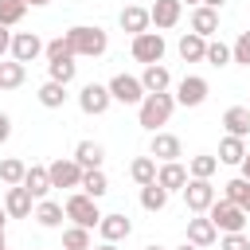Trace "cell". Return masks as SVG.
Instances as JSON below:
<instances>
[{
  "mask_svg": "<svg viewBox=\"0 0 250 250\" xmlns=\"http://www.w3.org/2000/svg\"><path fill=\"white\" fill-rule=\"evenodd\" d=\"M4 223H8V211H4V207H0V230H4Z\"/></svg>",
  "mask_w": 250,
  "mask_h": 250,
  "instance_id": "c3c4849f",
  "label": "cell"
},
{
  "mask_svg": "<svg viewBox=\"0 0 250 250\" xmlns=\"http://www.w3.org/2000/svg\"><path fill=\"white\" fill-rule=\"evenodd\" d=\"M43 51H47V43H43L35 31H16V35H12V59H16V62L27 66V62H35Z\"/></svg>",
  "mask_w": 250,
  "mask_h": 250,
  "instance_id": "30bf717a",
  "label": "cell"
},
{
  "mask_svg": "<svg viewBox=\"0 0 250 250\" xmlns=\"http://www.w3.org/2000/svg\"><path fill=\"white\" fill-rule=\"evenodd\" d=\"M203 62H211V66H227L230 62V47L223 43V39H207V59Z\"/></svg>",
  "mask_w": 250,
  "mask_h": 250,
  "instance_id": "74e56055",
  "label": "cell"
},
{
  "mask_svg": "<svg viewBox=\"0 0 250 250\" xmlns=\"http://www.w3.org/2000/svg\"><path fill=\"white\" fill-rule=\"evenodd\" d=\"M238 168H242V180H250V152H246V160H242Z\"/></svg>",
  "mask_w": 250,
  "mask_h": 250,
  "instance_id": "ee69618b",
  "label": "cell"
},
{
  "mask_svg": "<svg viewBox=\"0 0 250 250\" xmlns=\"http://www.w3.org/2000/svg\"><path fill=\"white\" fill-rule=\"evenodd\" d=\"M156 172H160V164L152 160V156H137L133 164H129V176H133V184H156Z\"/></svg>",
  "mask_w": 250,
  "mask_h": 250,
  "instance_id": "4dcf8cb0",
  "label": "cell"
},
{
  "mask_svg": "<svg viewBox=\"0 0 250 250\" xmlns=\"http://www.w3.org/2000/svg\"><path fill=\"white\" fill-rule=\"evenodd\" d=\"M23 78H27V66L23 62H16V59L0 62V90H20Z\"/></svg>",
  "mask_w": 250,
  "mask_h": 250,
  "instance_id": "1f68e13d",
  "label": "cell"
},
{
  "mask_svg": "<svg viewBox=\"0 0 250 250\" xmlns=\"http://www.w3.org/2000/svg\"><path fill=\"white\" fill-rule=\"evenodd\" d=\"M141 207H145V211H164V207H168V191H164L160 184H145V188H141Z\"/></svg>",
  "mask_w": 250,
  "mask_h": 250,
  "instance_id": "836d02e7",
  "label": "cell"
},
{
  "mask_svg": "<svg viewBox=\"0 0 250 250\" xmlns=\"http://www.w3.org/2000/svg\"><path fill=\"white\" fill-rule=\"evenodd\" d=\"M74 70H78V62H74V59L47 62V74H51V82H62V86H70V82H74Z\"/></svg>",
  "mask_w": 250,
  "mask_h": 250,
  "instance_id": "8d00e7d4",
  "label": "cell"
},
{
  "mask_svg": "<svg viewBox=\"0 0 250 250\" xmlns=\"http://www.w3.org/2000/svg\"><path fill=\"white\" fill-rule=\"evenodd\" d=\"M62 211H66V219H70L74 227H86V230H94V227L102 223L98 199H90L86 191H70V195H66V203H62Z\"/></svg>",
  "mask_w": 250,
  "mask_h": 250,
  "instance_id": "3957f363",
  "label": "cell"
},
{
  "mask_svg": "<svg viewBox=\"0 0 250 250\" xmlns=\"http://www.w3.org/2000/svg\"><path fill=\"white\" fill-rule=\"evenodd\" d=\"M191 31H195L199 39H215V31H219V12L207 8V4L191 8Z\"/></svg>",
  "mask_w": 250,
  "mask_h": 250,
  "instance_id": "d6986e66",
  "label": "cell"
},
{
  "mask_svg": "<svg viewBox=\"0 0 250 250\" xmlns=\"http://www.w3.org/2000/svg\"><path fill=\"white\" fill-rule=\"evenodd\" d=\"M176 250H199V246H191V242H184V246H176Z\"/></svg>",
  "mask_w": 250,
  "mask_h": 250,
  "instance_id": "f907efd6",
  "label": "cell"
},
{
  "mask_svg": "<svg viewBox=\"0 0 250 250\" xmlns=\"http://www.w3.org/2000/svg\"><path fill=\"white\" fill-rule=\"evenodd\" d=\"M188 180H191V176H188V168H184L180 160L160 164V172H156V184H160L168 195H172V191H184V188H188Z\"/></svg>",
  "mask_w": 250,
  "mask_h": 250,
  "instance_id": "ac0fdd59",
  "label": "cell"
},
{
  "mask_svg": "<svg viewBox=\"0 0 250 250\" xmlns=\"http://www.w3.org/2000/svg\"><path fill=\"white\" fill-rule=\"evenodd\" d=\"M23 176H27V164H23L20 156H4V160H0V180H4L8 188H20Z\"/></svg>",
  "mask_w": 250,
  "mask_h": 250,
  "instance_id": "d6a6232c",
  "label": "cell"
},
{
  "mask_svg": "<svg viewBox=\"0 0 250 250\" xmlns=\"http://www.w3.org/2000/svg\"><path fill=\"white\" fill-rule=\"evenodd\" d=\"M203 4H207V8H215V12H219V8H223V4H227V0H203Z\"/></svg>",
  "mask_w": 250,
  "mask_h": 250,
  "instance_id": "f6af8a7d",
  "label": "cell"
},
{
  "mask_svg": "<svg viewBox=\"0 0 250 250\" xmlns=\"http://www.w3.org/2000/svg\"><path fill=\"white\" fill-rule=\"evenodd\" d=\"M105 86H109V98H113V102H121V105H141V102L148 98V94H145V86H141V78H137V74H125V70H121V74H113Z\"/></svg>",
  "mask_w": 250,
  "mask_h": 250,
  "instance_id": "5b68a950",
  "label": "cell"
},
{
  "mask_svg": "<svg viewBox=\"0 0 250 250\" xmlns=\"http://www.w3.org/2000/svg\"><path fill=\"white\" fill-rule=\"evenodd\" d=\"M215 172H219V156H211V152H199V156L188 160V176L191 180H211Z\"/></svg>",
  "mask_w": 250,
  "mask_h": 250,
  "instance_id": "f546056e",
  "label": "cell"
},
{
  "mask_svg": "<svg viewBox=\"0 0 250 250\" xmlns=\"http://www.w3.org/2000/svg\"><path fill=\"white\" fill-rule=\"evenodd\" d=\"M148 156L152 160H160V164H172V160H180L184 156V145H180V137L176 133H152V141H148Z\"/></svg>",
  "mask_w": 250,
  "mask_h": 250,
  "instance_id": "7c38bea8",
  "label": "cell"
},
{
  "mask_svg": "<svg viewBox=\"0 0 250 250\" xmlns=\"http://www.w3.org/2000/svg\"><path fill=\"white\" fill-rule=\"evenodd\" d=\"M109 86H102V82H86L82 90H78V109L86 113V117H102L105 109H109Z\"/></svg>",
  "mask_w": 250,
  "mask_h": 250,
  "instance_id": "8992f818",
  "label": "cell"
},
{
  "mask_svg": "<svg viewBox=\"0 0 250 250\" xmlns=\"http://www.w3.org/2000/svg\"><path fill=\"white\" fill-rule=\"evenodd\" d=\"M148 16H152V27H156V31H168V27L180 23L184 4H180V0H156V4L148 8Z\"/></svg>",
  "mask_w": 250,
  "mask_h": 250,
  "instance_id": "2e32d148",
  "label": "cell"
},
{
  "mask_svg": "<svg viewBox=\"0 0 250 250\" xmlns=\"http://www.w3.org/2000/svg\"><path fill=\"white\" fill-rule=\"evenodd\" d=\"M90 246H94V242H90V230H86V227H74V223H70V227L62 230V250H90Z\"/></svg>",
  "mask_w": 250,
  "mask_h": 250,
  "instance_id": "e575fe53",
  "label": "cell"
},
{
  "mask_svg": "<svg viewBox=\"0 0 250 250\" xmlns=\"http://www.w3.org/2000/svg\"><path fill=\"white\" fill-rule=\"evenodd\" d=\"M246 152H250V148H246L242 137H230V133H227V137L219 141V164H242Z\"/></svg>",
  "mask_w": 250,
  "mask_h": 250,
  "instance_id": "cb8c5ba5",
  "label": "cell"
},
{
  "mask_svg": "<svg viewBox=\"0 0 250 250\" xmlns=\"http://www.w3.org/2000/svg\"><path fill=\"white\" fill-rule=\"evenodd\" d=\"M23 188H27L35 199H47V191H51V172H47V164H31L27 176H23Z\"/></svg>",
  "mask_w": 250,
  "mask_h": 250,
  "instance_id": "7402d4cb",
  "label": "cell"
},
{
  "mask_svg": "<svg viewBox=\"0 0 250 250\" xmlns=\"http://www.w3.org/2000/svg\"><path fill=\"white\" fill-rule=\"evenodd\" d=\"M172 109H176V94H148V98L137 105V121H141V129H148V133H160V125H168Z\"/></svg>",
  "mask_w": 250,
  "mask_h": 250,
  "instance_id": "7a4b0ae2",
  "label": "cell"
},
{
  "mask_svg": "<svg viewBox=\"0 0 250 250\" xmlns=\"http://www.w3.org/2000/svg\"><path fill=\"white\" fill-rule=\"evenodd\" d=\"M35 195L20 184V188H8V195H4V211H8V219H31L35 215Z\"/></svg>",
  "mask_w": 250,
  "mask_h": 250,
  "instance_id": "4fadbf2b",
  "label": "cell"
},
{
  "mask_svg": "<svg viewBox=\"0 0 250 250\" xmlns=\"http://www.w3.org/2000/svg\"><path fill=\"white\" fill-rule=\"evenodd\" d=\"M145 250H168V246H160V242H148V246H145Z\"/></svg>",
  "mask_w": 250,
  "mask_h": 250,
  "instance_id": "681fc988",
  "label": "cell"
},
{
  "mask_svg": "<svg viewBox=\"0 0 250 250\" xmlns=\"http://www.w3.org/2000/svg\"><path fill=\"white\" fill-rule=\"evenodd\" d=\"M207 78H199V74H184L180 82H176V105H203L207 102Z\"/></svg>",
  "mask_w": 250,
  "mask_h": 250,
  "instance_id": "8fae6325",
  "label": "cell"
},
{
  "mask_svg": "<svg viewBox=\"0 0 250 250\" xmlns=\"http://www.w3.org/2000/svg\"><path fill=\"white\" fill-rule=\"evenodd\" d=\"M230 62L250 66V31H242V35L234 39V47H230Z\"/></svg>",
  "mask_w": 250,
  "mask_h": 250,
  "instance_id": "ab89813d",
  "label": "cell"
},
{
  "mask_svg": "<svg viewBox=\"0 0 250 250\" xmlns=\"http://www.w3.org/2000/svg\"><path fill=\"white\" fill-rule=\"evenodd\" d=\"M0 250H8V246H0Z\"/></svg>",
  "mask_w": 250,
  "mask_h": 250,
  "instance_id": "db71d44e",
  "label": "cell"
},
{
  "mask_svg": "<svg viewBox=\"0 0 250 250\" xmlns=\"http://www.w3.org/2000/svg\"><path fill=\"white\" fill-rule=\"evenodd\" d=\"M78 191H86L90 199H102V195L109 191V176H105L102 168H86V172H82V188H78Z\"/></svg>",
  "mask_w": 250,
  "mask_h": 250,
  "instance_id": "4316f807",
  "label": "cell"
},
{
  "mask_svg": "<svg viewBox=\"0 0 250 250\" xmlns=\"http://www.w3.org/2000/svg\"><path fill=\"white\" fill-rule=\"evenodd\" d=\"M223 125H227L230 137H242V141H246V133H250V109H246V105H230V109L223 113Z\"/></svg>",
  "mask_w": 250,
  "mask_h": 250,
  "instance_id": "d4e9b609",
  "label": "cell"
},
{
  "mask_svg": "<svg viewBox=\"0 0 250 250\" xmlns=\"http://www.w3.org/2000/svg\"><path fill=\"white\" fill-rule=\"evenodd\" d=\"M117 23H121V31H129V35L137 39V35H145V31L152 27V16H148V8H141V4H125L121 16H117Z\"/></svg>",
  "mask_w": 250,
  "mask_h": 250,
  "instance_id": "5bb4252c",
  "label": "cell"
},
{
  "mask_svg": "<svg viewBox=\"0 0 250 250\" xmlns=\"http://www.w3.org/2000/svg\"><path fill=\"white\" fill-rule=\"evenodd\" d=\"M35 98H39V105H43V109H62V102H66V86L47 78V82L39 86V94H35Z\"/></svg>",
  "mask_w": 250,
  "mask_h": 250,
  "instance_id": "f1b7e54d",
  "label": "cell"
},
{
  "mask_svg": "<svg viewBox=\"0 0 250 250\" xmlns=\"http://www.w3.org/2000/svg\"><path fill=\"white\" fill-rule=\"evenodd\" d=\"M188 242L199 246V250H207V246L219 242V227H215L207 215H195V219H188Z\"/></svg>",
  "mask_w": 250,
  "mask_h": 250,
  "instance_id": "9a60e30c",
  "label": "cell"
},
{
  "mask_svg": "<svg viewBox=\"0 0 250 250\" xmlns=\"http://www.w3.org/2000/svg\"><path fill=\"white\" fill-rule=\"evenodd\" d=\"M215 199H219V195H215V184H211V180H188V188H184V203H188L191 215H207Z\"/></svg>",
  "mask_w": 250,
  "mask_h": 250,
  "instance_id": "ba28073f",
  "label": "cell"
},
{
  "mask_svg": "<svg viewBox=\"0 0 250 250\" xmlns=\"http://www.w3.org/2000/svg\"><path fill=\"white\" fill-rule=\"evenodd\" d=\"M8 137H12V117H8V113H0V145H4Z\"/></svg>",
  "mask_w": 250,
  "mask_h": 250,
  "instance_id": "7bdbcfd3",
  "label": "cell"
},
{
  "mask_svg": "<svg viewBox=\"0 0 250 250\" xmlns=\"http://www.w3.org/2000/svg\"><path fill=\"white\" fill-rule=\"evenodd\" d=\"M4 55H12V31L8 27H0V59Z\"/></svg>",
  "mask_w": 250,
  "mask_h": 250,
  "instance_id": "b9f144b4",
  "label": "cell"
},
{
  "mask_svg": "<svg viewBox=\"0 0 250 250\" xmlns=\"http://www.w3.org/2000/svg\"><path fill=\"white\" fill-rule=\"evenodd\" d=\"M246 109H250V105H246Z\"/></svg>",
  "mask_w": 250,
  "mask_h": 250,
  "instance_id": "11a10c76",
  "label": "cell"
},
{
  "mask_svg": "<svg viewBox=\"0 0 250 250\" xmlns=\"http://www.w3.org/2000/svg\"><path fill=\"white\" fill-rule=\"evenodd\" d=\"M27 8H43V4H51V0H23Z\"/></svg>",
  "mask_w": 250,
  "mask_h": 250,
  "instance_id": "bcb514c9",
  "label": "cell"
},
{
  "mask_svg": "<svg viewBox=\"0 0 250 250\" xmlns=\"http://www.w3.org/2000/svg\"><path fill=\"white\" fill-rule=\"evenodd\" d=\"M74 160H78L82 168H102L105 148H102L98 141H78V145H74Z\"/></svg>",
  "mask_w": 250,
  "mask_h": 250,
  "instance_id": "484cf974",
  "label": "cell"
},
{
  "mask_svg": "<svg viewBox=\"0 0 250 250\" xmlns=\"http://www.w3.org/2000/svg\"><path fill=\"white\" fill-rule=\"evenodd\" d=\"M176 51H180L184 62H203V59H207V39H199L195 31H188V35H180Z\"/></svg>",
  "mask_w": 250,
  "mask_h": 250,
  "instance_id": "44dd1931",
  "label": "cell"
},
{
  "mask_svg": "<svg viewBox=\"0 0 250 250\" xmlns=\"http://www.w3.org/2000/svg\"><path fill=\"white\" fill-rule=\"evenodd\" d=\"M0 246H4V230H0Z\"/></svg>",
  "mask_w": 250,
  "mask_h": 250,
  "instance_id": "f5cc1de1",
  "label": "cell"
},
{
  "mask_svg": "<svg viewBox=\"0 0 250 250\" xmlns=\"http://www.w3.org/2000/svg\"><path fill=\"white\" fill-rule=\"evenodd\" d=\"M207 219L219 227V234H242L246 230V211L238 203H230V199H215L211 211H207Z\"/></svg>",
  "mask_w": 250,
  "mask_h": 250,
  "instance_id": "277c9868",
  "label": "cell"
},
{
  "mask_svg": "<svg viewBox=\"0 0 250 250\" xmlns=\"http://www.w3.org/2000/svg\"><path fill=\"white\" fill-rule=\"evenodd\" d=\"M39 227H62V219H66V211H62V203H55V199H39L35 203V215H31Z\"/></svg>",
  "mask_w": 250,
  "mask_h": 250,
  "instance_id": "603a6c76",
  "label": "cell"
},
{
  "mask_svg": "<svg viewBox=\"0 0 250 250\" xmlns=\"http://www.w3.org/2000/svg\"><path fill=\"white\" fill-rule=\"evenodd\" d=\"M223 199H230V203H238L246 215H250V180H242V176H234V180H227L223 184Z\"/></svg>",
  "mask_w": 250,
  "mask_h": 250,
  "instance_id": "83f0119b",
  "label": "cell"
},
{
  "mask_svg": "<svg viewBox=\"0 0 250 250\" xmlns=\"http://www.w3.org/2000/svg\"><path fill=\"white\" fill-rule=\"evenodd\" d=\"M66 43L74 51V59H102L105 47H109V35L98 27V23H74L66 31Z\"/></svg>",
  "mask_w": 250,
  "mask_h": 250,
  "instance_id": "6da1fadb",
  "label": "cell"
},
{
  "mask_svg": "<svg viewBox=\"0 0 250 250\" xmlns=\"http://www.w3.org/2000/svg\"><path fill=\"white\" fill-rule=\"evenodd\" d=\"M43 55H47V62H62V59H74V51H70V43H66V35H59V39H51Z\"/></svg>",
  "mask_w": 250,
  "mask_h": 250,
  "instance_id": "f35d334b",
  "label": "cell"
},
{
  "mask_svg": "<svg viewBox=\"0 0 250 250\" xmlns=\"http://www.w3.org/2000/svg\"><path fill=\"white\" fill-rule=\"evenodd\" d=\"M141 86H145V94H168V86H172L168 66H164V62L145 66V70H141Z\"/></svg>",
  "mask_w": 250,
  "mask_h": 250,
  "instance_id": "ffe728a7",
  "label": "cell"
},
{
  "mask_svg": "<svg viewBox=\"0 0 250 250\" xmlns=\"http://www.w3.org/2000/svg\"><path fill=\"white\" fill-rule=\"evenodd\" d=\"M180 4H195V8H199V4H203V0H180Z\"/></svg>",
  "mask_w": 250,
  "mask_h": 250,
  "instance_id": "816d5d0a",
  "label": "cell"
},
{
  "mask_svg": "<svg viewBox=\"0 0 250 250\" xmlns=\"http://www.w3.org/2000/svg\"><path fill=\"white\" fill-rule=\"evenodd\" d=\"M133 59L137 62H145V66H152V62H160L164 59V35L160 31H145V35H137L133 39Z\"/></svg>",
  "mask_w": 250,
  "mask_h": 250,
  "instance_id": "9c48e42d",
  "label": "cell"
},
{
  "mask_svg": "<svg viewBox=\"0 0 250 250\" xmlns=\"http://www.w3.org/2000/svg\"><path fill=\"white\" fill-rule=\"evenodd\" d=\"M219 250H250V238L246 234H223L219 238Z\"/></svg>",
  "mask_w": 250,
  "mask_h": 250,
  "instance_id": "60d3db41",
  "label": "cell"
},
{
  "mask_svg": "<svg viewBox=\"0 0 250 250\" xmlns=\"http://www.w3.org/2000/svg\"><path fill=\"white\" fill-rule=\"evenodd\" d=\"M90 250H117V242H102V246H90Z\"/></svg>",
  "mask_w": 250,
  "mask_h": 250,
  "instance_id": "7dc6e473",
  "label": "cell"
},
{
  "mask_svg": "<svg viewBox=\"0 0 250 250\" xmlns=\"http://www.w3.org/2000/svg\"><path fill=\"white\" fill-rule=\"evenodd\" d=\"M47 172H51V188H70V191H74V188H82V172H86V168H82L74 156H66V160L59 156V160L47 164Z\"/></svg>",
  "mask_w": 250,
  "mask_h": 250,
  "instance_id": "52a82bcc",
  "label": "cell"
},
{
  "mask_svg": "<svg viewBox=\"0 0 250 250\" xmlns=\"http://www.w3.org/2000/svg\"><path fill=\"white\" fill-rule=\"evenodd\" d=\"M98 234H102V242H121V238H129V234H133V223H129L121 211H113V215H102Z\"/></svg>",
  "mask_w": 250,
  "mask_h": 250,
  "instance_id": "e0dca14e",
  "label": "cell"
},
{
  "mask_svg": "<svg viewBox=\"0 0 250 250\" xmlns=\"http://www.w3.org/2000/svg\"><path fill=\"white\" fill-rule=\"evenodd\" d=\"M23 12H27L23 0H0V27H16L23 20Z\"/></svg>",
  "mask_w": 250,
  "mask_h": 250,
  "instance_id": "d590c367",
  "label": "cell"
}]
</instances>
